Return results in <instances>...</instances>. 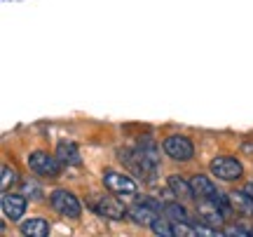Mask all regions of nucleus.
Here are the masks:
<instances>
[{
    "mask_svg": "<svg viewBox=\"0 0 253 237\" xmlns=\"http://www.w3.org/2000/svg\"><path fill=\"white\" fill-rule=\"evenodd\" d=\"M103 186H106V190L113 192L122 202H131L138 197V186L134 179L122 172H115V169H108L103 174Z\"/></svg>",
    "mask_w": 253,
    "mask_h": 237,
    "instance_id": "obj_1",
    "label": "nucleus"
},
{
    "mask_svg": "<svg viewBox=\"0 0 253 237\" xmlns=\"http://www.w3.org/2000/svg\"><path fill=\"white\" fill-rule=\"evenodd\" d=\"M87 207L108 221H122L125 216H129V209L122 207V200L115 197L113 192L110 195H91L87 200Z\"/></svg>",
    "mask_w": 253,
    "mask_h": 237,
    "instance_id": "obj_2",
    "label": "nucleus"
},
{
    "mask_svg": "<svg viewBox=\"0 0 253 237\" xmlns=\"http://www.w3.org/2000/svg\"><path fill=\"white\" fill-rule=\"evenodd\" d=\"M28 167H31V172L33 174L45 176V179H56L63 169V164L59 162V157L49 155V153H45V150L31 153V157H28Z\"/></svg>",
    "mask_w": 253,
    "mask_h": 237,
    "instance_id": "obj_3",
    "label": "nucleus"
},
{
    "mask_svg": "<svg viewBox=\"0 0 253 237\" xmlns=\"http://www.w3.org/2000/svg\"><path fill=\"white\" fill-rule=\"evenodd\" d=\"M162 150L167 157H171L173 162H188L195 155V143L190 141L188 137H181V134H173V137L164 139Z\"/></svg>",
    "mask_w": 253,
    "mask_h": 237,
    "instance_id": "obj_4",
    "label": "nucleus"
},
{
    "mask_svg": "<svg viewBox=\"0 0 253 237\" xmlns=\"http://www.w3.org/2000/svg\"><path fill=\"white\" fill-rule=\"evenodd\" d=\"M49 202H52V209H54L59 216H63V219H78V216L82 214L80 200L68 190H61V188L54 190L52 192V197H49Z\"/></svg>",
    "mask_w": 253,
    "mask_h": 237,
    "instance_id": "obj_5",
    "label": "nucleus"
},
{
    "mask_svg": "<svg viewBox=\"0 0 253 237\" xmlns=\"http://www.w3.org/2000/svg\"><path fill=\"white\" fill-rule=\"evenodd\" d=\"M211 174L218 176L220 181H237L242 179L244 174V167L237 157H230V155H218L211 160Z\"/></svg>",
    "mask_w": 253,
    "mask_h": 237,
    "instance_id": "obj_6",
    "label": "nucleus"
},
{
    "mask_svg": "<svg viewBox=\"0 0 253 237\" xmlns=\"http://www.w3.org/2000/svg\"><path fill=\"white\" fill-rule=\"evenodd\" d=\"M129 219L134 221L136 226H148V228H153V223L160 219V209L143 197L138 204H131V207H129Z\"/></svg>",
    "mask_w": 253,
    "mask_h": 237,
    "instance_id": "obj_7",
    "label": "nucleus"
},
{
    "mask_svg": "<svg viewBox=\"0 0 253 237\" xmlns=\"http://www.w3.org/2000/svg\"><path fill=\"white\" fill-rule=\"evenodd\" d=\"M197 202V216L207 226H213V228H218V226H223L225 223V211L218 207L213 200H195Z\"/></svg>",
    "mask_w": 253,
    "mask_h": 237,
    "instance_id": "obj_8",
    "label": "nucleus"
},
{
    "mask_svg": "<svg viewBox=\"0 0 253 237\" xmlns=\"http://www.w3.org/2000/svg\"><path fill=\"white\" fill-rule=\"evenodd\" d=\"M28 202L24 195H17V192H2V214L5 219L9 221H19L24 214H26Z\"/></svg>",
    "mask_w": 253,
    "mask_h": 237,
    "instance_id": "obj_9",
    "label": "nucleus"
},
{
    "mask_svg": "<svg viewBox=\"0 0 253 237\" xmlns=\"http://www.w3.org/2000/svg\"><path fill=\"white\" fill-rule=\"evenodd\" d=\"M54 155L59 157V162H61L63 167H80L82 164L80 150H78V146H75L73 141H59Z\"/></svg>",
    "mask_w": 253,
    "mask_h": 237,
    "instance_id": "obj_10",
    "label": "nucleus"
},
{
    "mask_svg": "<svg viewBox=\"0 0 253 237\" xmlns=\"http://www.w3.org/2000/svg\"><path fill=\"white\" fill-rule=\"evenodd\" d=\"M167 188L171 190V195L176 200H195V192H192V186H190L188 179H183V176H169V181H167Z\"/></svg>",
    "mask_w": 253,
    "mask_h": 237,
    "instance_id": "obj_11",
    "label": "nucleus"
},
{
    "mask_svg": "<svg viewBox=\"0 0 253 237\" xmlns=\"http://www.w3.org/2000/svg\"><path fill=\"white\" fill-rule=\"evenodd\" d=\"M227 197H230V204H232V209H235L237 214L253 216V197L246 190H239V192L235 190V192H230Z\"/></svg>",
    "mask_w": 253,
    "mask_h": 237,
    "instance_id": "obj_12",
    "label": "nucleus"
},
{
    "mask_svg": "<svg viewBox=\"0 0 253 237\" xmlns=\"http://www.w3.org/2000/svg\"><path fill=\"white\" fill-rule=\"evenodd\" d=\"M19 230L31 237H47L49 235V223L45 219H28L19 226Z\"/></svg>",
    "mask_w": 253,
    "mask_h": 237,
    "instance_id": "obj_13",
    "label": "nucleus"
},
{
    "mask_svg": "<svg viewBox=\"0 0 253 237\" xmlns=\"http://www.w3.org/2000/svg\"><path fill=\"white\" fill-rule=\"evenodd\" d=\"M136 148L141 150V155H143L150 164H155V167H160V146H157V143H155V141H153L150 137L141 139V141H138V146H136Z\"/></svg>",
    "mask_w": 253,
    "mask_h": 237,
    "instance_id": "obj_14",
    "label": "nucleus"
},
{
    "mask_svg": "<svg viewBox=\"0 0 253 237\" xmlns=\"http://www.w3.org/2000/svg\"><path fill=\"white\" fill-rule=\"evenodd\" d=\"M164 214L171 221H185V223H192L188 216V211L183 209L181 204H164Z\"/></svg>",
    "mask_w": 253,
    "mask_h": 237,
    "instance_id": "obj_15",
    "label": "nucleus"
},
{
    "mask_svg": "<svg viewBox=\"0 0 253 237\" xmlns=\"http://www.w3.org/2000/svg\"><path fill=\"white\" fill-rule=\"evenodd\" d=\"M2 181H0V188H2V192H7L14 183H17V172H14V167H9V164H2Z\"/></svg>",
    "mask_w": 253,
    "mask_h": 237,
    "instance_id": "obj_16",
    "label": "nucleus"
},
{
    "mask_svg": "<svg viewBox=\"0 0 253 237\" xmlns=\"http://www.w3.org/2000/svg\"><path fill=\"white\" fill-rule=\"evenodd\" d=\"M153 233H157V235H164V237H173V226H171V221L157 219V221L153 223Z\"/></svg>",
    "mask_w": 253,
    "mask_h": 237,
    "instance_id": "obj_17",
    "label": "nucleus"
},
{
    "mask_svg": "<svg viewBox=\"0 0 253 237\" xmlns=\"http://www.w3.org/2000/svg\"><path fill=\"white\" fill-rule=\"evenodd\" d=\"M197 235H220V233H223V230H218V228H207V223H204V226H197Z\"/></svg>",
    "mask_w": 253,
    "mask_h": 237,
    "instance_id": "obj_18",
    "label": "nucleus"
},
{
    "mask_svg": "<svg viewBox=\"0 0 253 237\" xmlns=\"http://www.w3.org/2000/svg\"><path fill=\"white\" fill-rule=\"evenodd\" d=\"M225 235H253V233H249V230H244V228H227V230H223Z\"/></svg>",
    "mask_w": 253,
    "mask_h": 237,
    "instance_id": "obj_19",
    "label": "nucleus"
}]
</instances>
